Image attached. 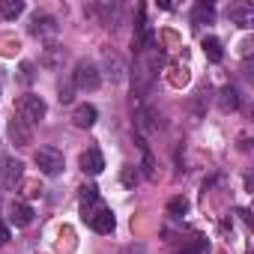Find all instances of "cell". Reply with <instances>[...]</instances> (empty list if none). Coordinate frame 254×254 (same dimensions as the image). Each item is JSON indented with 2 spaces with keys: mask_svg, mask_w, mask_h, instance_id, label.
<instances>
[{
  "mask_svg": "<svg viewBox=\"0 0 254 254\" xmlns=\"http://www.w3.org/2000/svg\"><path fill=\"white\" fill-rule=\"evenodd\" d=\"M6 132H9V138H12L15 147H30V144H33V129H30V123L21 120V117H12V120H9Z\"/></svg>",
  "mask_w": 254,
  "mask_h": 254,
  "instance_id": "cell-4",
  "label": "cell"
},
{
  "mask_svg": "<svg viewBox=\"0 0 254 254\" xmlns=\"http://www.w3.org/2000/svg\"><path fill=\"white\" fill-rule=\"evenodd\" d=\"M21 12H24V0H0V18L12 21V18H18Z\"/></svg>",
  "mask_w": 254,
  "mask_h": 254,
  "instance_id": "cell-15",
  "label": "cell"
},
{
  "mask_svg": "<svg viewBox=\"0 0 254 254\" xmlns=\"http://www.w3.org/2000/svg\"><path fill=\"white\" fill-rule=\"evenodd\" d=\"M39 63H42L45 69H51V72L63 69V63H66V48L57 45V42H48L45 51H42V60H39Z\"/></svg>",
  "mask_w": 254,
  "mask_h": 254,
  "instance_id": "cell-6",
  "label": "cell"
},
{
  "mask_svg": "<svg viewBox=\"0 0 254 254\" xmlns=\"http://www.w3.org/2000/svg\"><path fill=\"white\" fill-rule=\"evenodd\" d=\"M18 72H21V75H18V78H21V84H33V78H36V75H33V63H27V60H24Z\"/></svg>",
  "mask_w": 254,
  "mask_h": 254,
  "instance_id": "cell-22",
  "label": "cell"
},
{
  "mask_svg": "<svg viewBox=\"0 0 254 254\" xmlns=\"http://www.w3.org/2000/svg\"><path fill=\"white\" fill-rule=\"evenodd\" d=\"M230 18H233L239 27H251V24H254V6H248V3H236V6L230 9Z\"/></svg>",
  "mask_w": 254,
  "mask_h": 254,
  "instance_id": "cell-14",
  "label": "cell"
},
{
  "mask_svg": "<svg viewBox=\"0 0 254 254\" xmlns=\"http://www.w3.org/2000/svg\"><path fill=\"white\" fill-rule=\"evenodd\" d=\"M9 221H12L15 227H27V224L33 221V209H30L27 203H21V200H12V203H9Z\"/></svg>",
  "mask_w": 254,
  "mask_h": 254,
  "instance_id": "cell-11",
  "label": "cell"
},
{
  "mask_svg": "<svg viewBox=\"0 0 254 254\" xmlns=\"http://www.w3.org/2000/svg\"><path fill=\"white\" fill-rule=\"evenodd\" d=\"M72 84H75L78 90H99V84H102L99 66L90 63V60H78V63H75V72H72Z\"/></svg>",
  "mask_w": 254,
  "mask_h": 254,
  "instance_id": "cell-1",
  "label": "cell"
},
{
  "mask_svg": "<svg viewBox=\"0 0 254 254\" xmlns=\"http://www.w3.org/2000/svg\"><path fill=\"white\" fill-rule=\"evenodd\" d=\"M138 126H141V129H159V123H156V111L141 108V111H138Z\"/></svg>",
  "mask_w": 254,
  "mask_h": 254,
  "instance_id": "cell-18",
  "label": "cell"
},
{
  "mask_svg": "<svg viewBox=\"0 0 254 254\" xmlns=\"http://www.w3.org/2000/svg\"><path fill=\"white\" fill-rule=\"evenodd\" d=\"M21 174H24V165L18 159H6L3 168H0V186H3V189H15V183L21 180Z\"/></svg>",
  "mask_w": 254,
  "mask_h": 254,
  "instance_id": "cell-7",
  "label": "cell"
},
{
  "mask_svg": "<svg viewBox=\"0 0 254 254\" xmlns=\"http://www.w3.org/2000/svg\"><path fill=\"white\" fill-rule=\"evenodd\" d=\"M87 221H90V227L96 233H114V227H117V221H114V215L108 209H99V212L87 215Z\"/></svg>",
  "mask_w": 254,
  "mask_h": 254,
  "instance_id": "cell-12",
  "label": "cell"
},
{
  "mask_svg": "<svg viewBox=\"0 0 254 254\" xmlns=\"http://www.w3.org/2000/svg\"><path fill=\"white\" fill-rule=\"evenodd\" d=\"M200 48H203V54H206L212 63H218V60L224 57V51H221V42H218L215 36H206V39L200 42Z\"/></svg>",
  "mask_w": 254,
  "mask_h": 254,
  "instance_id": "cell-16",
  "label": "cell"
},
{
  "mask_svg": "<svg viewBox=\"0 0 254 254\" xmlns=\"http://www.w3.org/2000/svg\"><path fill=\"white\" fill-rule=\"evenodd\" d=\"M96 200H99V189L96 186H84L81 189V203L87 206V203H96Z\"/></svg>",
  "mask_w": 254,
  "mask_h": 254,
  "instance_id": "cell-20",
  "label": "cell"
},
{
  "mask_svg": "<svg viewBox=\"0 0 254 254\" xmlns=\"http://www.w3.org/2000/svg\"><path fill=\"white\" fill-rule=\"evenodd\" d=\"M191 18H194V24H209V21L215 18V9H212V6H206V3H197Z\"/></svg>",
  "mask_w": 254,
  "mask_h": 254,
  "instance_id": "cell-17",
  "label": "cell"
},
{
  "mask_svg": "<svg viewBox=\"0 0 254 254\" xmlns=\"http://www.w3.org/2000/svg\"><path fill=\"white\" fill-rule=\"evenodd\" d=\"M36 165L45 177H57L63 171V153L54 147H42V150H36Z\"/></svg>",
  "mask_w": 254,
  "mask_h": 254,
  "instance_id": "cell-2",
  "label": "cell"
},
{
  "mask_svg": "<svg viewBox=\"0 0 254 254\" xmlns=\"http://www.w3.org/2000/svg\"><path fill=\"white\" fill-rule=\"evenodd\" d=\"M120 254H147V251H144V245H126Z\"/></svg>",
  "mask_w": 254,
  "mask_h": 254,
  "instance_id": "cell-24",
  "label": "cell"
},
{
  "mask_svg": "<svg viewBox=\"0 0 254 254\" xmlns=\"http://www.w3.org/2000/svg\"><path fill=\"white\" fill-rule=\"evenodd\" d=\"M218 108H221L224 114H230V111L239 108V93H236V87H221V90H218Z\"/></svg>",
  "mask_w": 254,
  "mask_h": 254,
  "instance_id": "cell-13",
  "label": "cell"
},
{
  "mask_svg": "<svg viewBox=\"0 0 254 254\" xmlns=\"http://www.w3.org/2000/svg\"><path fill=\"white\" fill-rule=\"evenodd\" d=\"M168 212H171V215H186V212H189V200H186V197H174V200L168 203Z\"/></svg>",
  "mask_w": 254,
  "mask_h": 254,
  "instance_id": "cell-19",
  "label": "cell"
},
{
  "mask_svg": "<svg viewBox=\"0 0 254 254\" xmlns=\"http://www.w3.org/2000/svg\"><path fill=\"white\" fill-rule=\"evenodd\" d=\"M102 63H105V69H108L111 81H123V75H126V63L120 60V54H117V51L105 48V51H102Z\"/></svg>",
  "mask_w": 254,
  "mask_h": 254,
  "instance_id": "cell-8",
  "label": "cell"
},
{
  "mask_svg": "<svg viewBox=\"0 0 254 254\" xmlns=\"http://www.w3.org/2000/svg\"><path fill=\"white\" fill-rule=\"evenodd\" d=\"M96 120H99V111L93 105H78L75 114H72V123L78 126V129H93Z\"/></svg>",
  "mask_w": 254,
  "mask_h": 254,
  "instance_id": "cell-10",
  "label": "cell"
},
{
  "mask_svg": "<svg viewBox=\"0 0 254 254\" xmlns=\"http://www.w3.org/2000/svg\"><path fill=\"white\" fill-rule=\"evenodd\" d=\"M6 242H9V227H6V224H0V248H3Z\"/></svg>",
  "mask_w": 254,
  "mask_h": 254,
  "instance_id": "cell-25",
  "label": "cell"
},
{
  "mask_svg": "<svg viewBox=\"0 0 254 254\" xmlns=\"http://www.w3.org/2000/svg\"><path fill=\"white\" fill-rule=\"evenodd\" d=\"M45 111H48V105H45L39 96H33V93L21 96V102H18V117L27 120V123H39V120L45 117Z\"/></svg>",
  "mask_w": 254,
  "mask_h": 254,
  "instance_id": "cell-3",
  "label": "cell"
},
{
  "mask_svg": "<svg viewBox=\"0 0 254 254\" xmlns=\"http://www.w3.org/2000/svg\"><path fill=\"white\" fill-rule=\"evenodd\" d=\"M78 165H81V171H84V174L96 177V174H102V168H105V159H102V153H99V150H87V153H81Z\"/></svg>",
  "mask_w": 254,
  "mask_h": 254,
  "instance_id": "cell-9",
  "label": "cell"
},
{
  "mask_svg": "<svg viewBox=\"0 0 254 254\" xmlns=\"http://www.w3.org/2000/svg\"><path fill=\"white\" fill-rule=\"evenodd\" d=\"M30 33L36 39H54L57 36V18H51V15H33Z\"/></svg>",
  "mask_w": 254,
  "mask_h": 254,
  "instance_id": "cell-5",
  "label": "cell"
},
{
  "mask_svg": "<svg viewBox=\"0 0 254 254\" xmlns=\"http://www.w3.org/2000/svg\"><path fill=\"white\" fill-rule=\"evenodd\" d=\"M57 93H60V102H63V105H69V102L75 99V96H72V93H75V84H72V81H66V84H60V90H57Z\"/></svg>",
  "mask_w": 254,
  "mask_h": 254,
  "instance_id": "cell-21",
  "label": "cell"
},
{
  "mask_svg": "<svg viewBox=\"0 0 254 254\" xmlns=\"http://www.w3.org/2000/svg\"><path fill=\"white\" fill-rule=\"evenodd\" d=\"M138 183V171L129 165V168H123V186H135Z\"/></svg>",
  "mask_w": 254,
  "mask_h": 254,
  "instance_id": "cell-23",
  "label": "cell"
}]
</instances>
